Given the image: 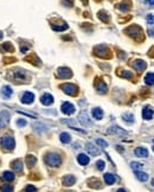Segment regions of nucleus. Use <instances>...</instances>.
Here are the masks:
<instances>
[{
    "label": "nucleus",
    "mask_w": 154,
    "mask_h": 192,
    "mask_svg": "<svg viewBox=\"0 0 154 192\" xmlns=\"http://www.w3.org/2000/svg\"><path fill=\"white\" fill-rule=\"evenodd\" d=\"M62 4H63L64 6H66V7H71V6L74 5V0H63Z\"/></svg>",
    "instance_id": "58836bf2"
},
{
    "label": "nucleus",
    "mask_w": 154,
    "mask_h": 192,
    "mask_svg": "<svg viewBox=\"0 0 154 192\" xmlns=\"http://www.w3.org/2000/svg\"><path fill=\"white\" fill-rule=\"evenodd\" d=\"M82 2H83L84 5H87V4H88V1H87V0H82Z\"/></svg>",
    "instance_id": "8fccbe9b"
},
{
    "label": "nucleus",
    "mask_w": 154,
    "mask_h": 192,
    "mask_svg": "<svg viewBox=\"0 0 154 192\" xmlns=\"http://www.w3.org/2000/svg\"><path fill=\"white\" fill-rule=\"evenodd\" d=\"M36 156H33V155H29L27 158H26V163H27V166L29 167H32L35 164H36Z\"/></svg>",
    "instance_id": "7c9ffc66"
},
{
    "label": "nucleus",
    "mask_w": 154,
    "mask_h": 192,
    "mask_svg": "<svg viewBox=\"0 0 154 192\" xmlns=\"http://www.w3.org/2000/svg\"><path fill=\"white\" fill-rule=\"evenodd\" d=\"M11 95H12V89L8 85H5V87L1 88V96L4 98H10Z\"/></svg>",
    "instance_id": "a211bd4d"
},
{
    "label": "nucleus",
    "mask_w": 154,
    "mask_h": 192,
    "mask_svg": "<svg viewBox=\"0 0 154 192\" xmlns=\"http://www.w3.org/2000/svg\"><path fill=\"white\" fill-rule=\"evenodd\" d=\"M0 190H1V191L11 192V191H13V187H12V186H10V185H2V186L0 187Z\"/></svg>",
    "instance_id": "4c0bfd02"
},
{
    "label": "nucleus",
    "mask_w": 154,
    "mask_h": 192,
    "mask_svg": "<svg viewBox=\"0 0 154 192\" xmlns=\"http://www.w3.org/2000/svg\"><path fill=\"white\" fill-rule=\"evenodd\" d=\"M104 166H106V165H104V161H102V160H98L96 163V167L98 170H103Z\"/></svg>",
    "instance_id": "a19ab883"
},
{
    "label": "nucleus",
    "mask_w": 154,
    "mask_h": 192,
    "mask_svg": "<svg viewBox=\"0 0 154 192\" xmlns=\"http://www.w3.org/2000/svg\"><path fill=\"white\" fill-rule=\"evenodd\" d=\"M40 102L44 104V106H51L54 103V97L50 94H44V95L40 97Z\"/></svg>",
    "instance_id": "ddd939ff"
},
{
    "label": "nucleus",
    "mask_w": 154,
    "mask_h": 192,
    "mask_svg": "<svg viewBox=\"0 0 154 192\" xmlns=\"http://www.w3.org/2000/svg\"><path fill=\"white\" fill-rule=\"evenodd\" d=\"M135 155L136 156H139V158H146V156H148V151L146 150V148H143V147H137V148H135Z\"/></svg>",
    "instance_id": "dca6fc26"
},
{
    "label": "nucleus",
    "mask_w": 154,
    "mask_h": 192,
    "mask_svg": "<svg viewBox=\"0 0 154 192\" xmlns=\"http://www.w3.org/2000/svg\"><path fill=\"white\" fill-rule=\"evenodd\" d=\"M87 151H88V153L91 154V155H98L100 154V151L97 150L96 147L93 145V144H87Z\"/></svg>",
    "instance_id": "6ab92c4d"
},
{
    "label": "nucleus",
    "mask_w": 154,
    "mask_h": 192,
    "mask_svg": "<svg viewBox=\"0 0 154 192\" xmlns=\"http://www.w3.org/2000/svg\"><path fill=\"white\" fill-rule=\"evenodd\" d=\"M133 68H134L136 71H143L145 69H146V63L143 62V60H141V59H136L133 62Z\"/></svg>",
    "instance_id": "9b49d317"
},
{
    "label": "nucleus",
    "mask_w": 154,
    "mask_h": 192,
    "mask_svg": "<svg viewBox=\"0 0 154 192\" xmlns=\"http://www.w3.org/2000/svg\"><path fill=\"white\" fill-rule=\"evenodd\" d=\"M98 18L102 20V21H104V23H108V20H109L108 19V18H109L108 14H107L104 11H100V12H98Z\"/></svg>",
    "instance_id": "2f4dec72"
},
{
    "label": "nucleus",
    "mask_w": 154,
    "mask_h": 192,
    "mask_svg": "<svg viewBox=\"0 0 154 192\" xmlns=\"http://www.w3.org/2000/svg\"><path fill=\"white\" fill-rule=\"evenodd\" d=\"M17 126H18V127H24V126H26V121H25L24 119L17 120Z\"/></svg>",
    "instance_id": "37998d69"
},
{
    "label": "nucleus",
    "mask_w": 154,
    "mask_h": 192,
    "mask_svg": "<svg viewBox=\"0 0 154 192\" xmlns=\"http://www.w3.org/2000/svg\"><path fill=\"white\" fill-rule=\"evenodd\" d=\"M60 88H62V90H63L66 95H70V96H76L77 95V87L75 85V84L65 83V84H63Z\"/></svg>",
    "instance_id": "20e7f679"
},
{
    "label": "nucleus",
    "mask_w": 154,
    "mask_h": 192,
    "mask_svg": "<svg viewBox=\"0 0 154 192\" xmlns=\"http://www.w3.org/2000/svg\"><path fill=\"white\" fill-rule=\"evenodd\" d=\"M51 27H52L54 31H65V30H68V24H65V23H62L60 25L52 24Z\"/></svg>",
    "instance_id": "5701e85b"
},
{
    "label": "nucleus",
    "mask_w": 154,
    "mask_h": 192,
    "mask_svg": "<svg viewBox=\"0 0 154 192\" xmlns=\"http://www.w3.org/2000/svg\"><path fill=\"white\" fill-rule=\"evenodd\" d=\"M96 144L98 145V146H101V147H103V148H106L107 146H108V144L103 140V139H97L96 140Z\"/></svg>",
    "instance_id": "e433bc0d"
},
{
    "label": "nucleus",
    "mask_w": 154,
    "mask_h": 192,
    "mask_svg": "<svg viewBox=\"0 0 154 192\" xmlns=\"http://www.w3.org/2000/svg\"><path fill=\"white\" fill-rule=\"evenodd\" d=\"M33 100H35V94H32V93H30V91L24 93L23 96H21V102H23L24 104H30V103L33 102Z\"/></svg>",
    "instance_id": "1a4fd4ad"
},
{
    "label": "nucleus",
    "mask_w": 154,
    "mask_h": 192,
    "mask_svg": "<svg viewBox=\"0 0 154 192\" xmlns=\"http://www.w3.org/2000/svg\"><path fill=\"white\" fill-rule=\"evenodd\" d=\"M10 121V113L6 110H2L0 113V128L5 127Z\"/></svg>",
    "instance_id": "6e6552de"
},
{
    "label": "nucleus",
    "mask_w": 154,
    "mask_h": 192,
    "mask_svg": "<svg viewBox=\"0 0 154 192\" xmlns=\"http://www.w3.org/2000/svg\"><path fill=\"white\" fill-rule=\"evenodd\" d=\"M145 2L149 6H154V0H145Z\"/></svg>",
    "instance_id": "09e8293b"
},
{
    "label": "nucleus",
    "mask_w": 154,
    "mask_h": 192,
    "mask_svg": "<svg viewBox=\"0 0 154 192\" xmlns=\"http://www.w3.org/2000/svg\"><path fill=\"white\" fill-rule=\"evenodd\" d=\"M152 184H153V185H154V180H152Z\"/></svg>",
    "instance_id": "603ef678"
},
{
    "label": "nucleus",
    "mask_w": 154,
    "mask_h": 192,
    "mask_svg": "<svg viewBox=\"0 0 154 192\" xmlns=\"http://www.w3.org/2000/svg\"><path fill=\"white\" fill-rule=\"evenodd\" d=\"M108 133H110V134H117V135L126 134V132H125L123 129L119 128V127H112V128H109V129H108Z\"/></svg>",
    "instance_id": "b1692460"
},
{
    "label": "nucleus",
    "mask_w": 154,
    "mask_h": 192,
    "mask_svg": "<svg viewBox=\"0 0 154 192\" xmlns=\"http://www.w3.org/2000/svg\"><path fill=\"white\" fill-rule=\"evenodd\" d=\"M135 175H136V178H137L139 180H141V181H146V180L148 179V175H147L146 173H143V172L135 171Z\"/></svg>",
    "instance_id": "c85d7f7f"
},
{
    "label": "nucleus",
    "mask_w": 154,
    "mask_h": 192,
    "mask_svg": "<svg viewBox=\"0 0 154 192\" xmlns=\"http://www.w3.org/2000/svg\"><path fill=\"white\" fill-rule=\"evenodd\" d=\"M75 177L74 175H65L64 178H63V184L65 185V186H71V185H74L75 184Z\"/></svg>",
    "instance_id": "f3484780"
},
{
    "label": "nucleus",
    "mask_w": 154,
    "mask_h": 192,
    "mask_svg": "<svg viewBox=\"0 0 154 192\" xmlns=\"http://www.w3.org/2000/svg\"><path fill=\"white\" fill-rule=\"evenodd\" d=\"M122 119H123L126 122H133V121H134V116L132 115V114H129V113L123 114V115H122Z\"/></svg>",
    "instance_id": "72a5a7b5"
},
{
    "label": "nucleus",
    "mask_w": 154,
    "mask_h": 192,
    "mask_svg": "<svg viewBox=\"0 0 154 192\" xmlns=\"http://www.w3.org/2000/svg\"><path fill=\"white\" fill-rule=\"evenodd\" d=\"M96 89L97 91L100 93V94H106L107 93V84L104 83V82H102V81H98V82H96Z\"/></svg>",
    "instance_id": "2eb2a0df"
},
{
    "label": "nucleus",
    "mask_w": 154,
    "mask_h": 192,
    "mask_svg": "<svg viewBox=\"0 0 154 192\" xmlns=\"http://www.w3.org/2000/svg\"><path fill=\"white\" fill-rule=\"evenodd\" d=\"M154 115V112L152 108H149V107H145L143 108V110H142V116H143V119L145 120H151Z\"/></svg>",
    "instance_id": "4468645a"
},
{
    "label": "nucleus",
    "mask_w": 154,
    "mask_h": 192,
    "mask_svg": "<svg viewBox=\"0 0 154 192\" xmlns=\"http://www.w3.org/2000/svg\"><path fill=\"white\" fill-rule=\"evenodd\" d=\"M37 189L35 187V186H31V185H29V186H26V189H25V191L26 192H31V191H36Z\"/></svg>",
    "instance_id": "a18cd8bd"
},
{
    "label": "nucleus",
    "mask_w": 154,
    "mask_h": 192,
    "mask_svg": "<svg viewBox=\"0 0 154 192\" xmlns=\"http://www.w3.org/2000/svg\"><path fill=\"white\" fill-rule=\"evenodd\" d=\"M59 138H60V141L63 144H69L71 141V138H70V135L68 134V133H62Z\"/></svg>",
    "instance_id": "c756f323"
},
{
    "label": "nucleus",
    "mask_w": 154,
    "mask_h": 192,
    "mask_svg": "<svg viewBox=\"0 0 154 192\" xmlns=\"http://www.w3.org/2000/svg\"><path fill=\"white\" fill-rule=\"evenodd\" d=\"M78 120H79V122L83 126H87V127L91 126V121H90V119H89V116H88L87 113H81L79 116H78Z\"/></svg>",
    "instance_id": "9d476101"
},
{
    "label": "nucleus",
    "mask_w": 154,
    "mask_h": 192,
    "mask_svg": "<svg viewBox=\"0 0 154 192\" xmlns=\"http://www.w3.org/2000/svg\"><path fill=\"white\" fill-rule=\"evenodd\" d=\"M11 166H12V169H13V170H16L17 172H20V171L23 170V163H21L20 160H16V161H13V163L11 164Z\"/></svg>",
    "instance_id": "a878e982"
},
{
    "label": "nucleus",
    "mask_w": 154,
    "mask_h": 192,
    "mask_svg": "<svg viewBox=\"0 0 154 192\" xmlns=\"http://www.w3.org/2000/svg\"><path fill=\"white\" fill-rule=\"evenodd\" d=\"M44 160H45V163H46L49 166H51V167H57V166L60 165V163H62L60 156L56 153H48L44 156Z\"/></svg>",
    "instance_id": "f257e3e1"
},
{
    "label": "nucleus",
    "mask_w": 154,
    "mask_h": 192,
    "mask_svg": "<svg viewBox=\"0 0 154 192\" xmlns=\"http://www.w3.org/2000/svg\"><path fill=\"white\" fill-rule=\"evenodd\" d=\"M60 109H62V112H63L65 115H72V114L75 113V106H74L72 103H70V102H64V103L62 104Z\"/></svg>",
    "instance_id": "423d86ee"
},
{
    "label": "nucleus",
    "mask_w": 154,
    "mask_h": 192,
    "mask_svg": "<svg viewBox=\"0 0 154 192\" xmlns=\"http://www.w3.org/2000/svg\"><path fill=\"white\" fill-rule=\"evenodd\" d=\"M14 145H16V142H14V139L12 138V136H4L2 139H1V146L5 148V150H13L14 148Z\"/></svg>",
    "instance_id": "7ed1b4c3"
},
{
    "label": "nucleus",
    "mask_w": 154,
    "mask_h": 192,
    "mask_svg": "<svg viewBox=\"0 0 154 192\" xmlns=\"http://www.w3.org/2000/svg\"><path fill=\"white\" fill-rule=\"evenodd\" d=\"M13 79L16 81V82H26L27 81V78H26V75H25V73L24 71H21V70H16V74H14V76H13Z\"/></svg>",
    "instance_id": "f8f14e48"
},
{
    "label": "nucleus",
    "mask_w": 154,
    "mask_h": 192,
    "mask_svg": "<svg viewBox=\"0 0 154 192\" xmlns=\"http://www.w3.org/2000/svg\"><path fill=\"white\" fill-rule=\"evenodd\" d=\"M1 51H4V52H6V51H10V52H12L14 49H13V46H12V44L11 43H4L2 45H1Z\"/></svg>",
    "instance_id": "cd10ccee"
},
{
    "label": "nucleus",
    "mask_w": 154,
    "mask_h": 192,
    "mask_svg": "<svg viewBox=\"0 0 154 192\" xmlns=\"http://www.w3.org/2000/svg\"><path fill=\"white\" fill-rule=\"evenodd\" d=\"M148 35H149L151 37H154V27H152V29H148Z\"/></svg>",
    "instance_id": "de8ad7c7"
},
{
    "label": "nucleus",
    "mask_w": 154,
    "mask_h": 192,
    "mask_svg": "<svg viewBox=\"0 0 154 192\" xmlns=\"http://www.w3.org/2000/svg\"><path fill=\"white\" fill-rule=\"evenodd\" d=\"M29 50V46H26V45H21V48H20V51L21 52H26Z\"/></svg>",
    "instance_id": "49530a36"
},
{
    "label": "nucleus",
    "mask_w": 154,
    "mask_h": 192,
    "mask_svg": "<svg viewBox=\"0 0 154 192\" xmlns=\"http://www.w3.org/2000/svg\"><path fill=\"white\" fill-rule=\"evenodd\" d=\"M77 160H78V164H79V165H83V166H85V165L89 164V158H88L85 154H79L78 158H77Z\"/></svg>",
    "instance_id": "aec40b11"
},
{
    "label": "nucleus",
    "mask_w": 154,
    "mask_h": 192,
    "mask_svg": "<svg viewBox=\"0 0 154 192\" xmlns=\"http://www.w3.org/2000/svg\"><path fill=\"white\" fill-rule=\"evenodd\" d=\"M147 23H149V24H154V16L153 14H148V16H147Z\"/></svg>",
    "instance_id": "c03bdc74"
},
{
    "label": "nucleus",
    "mask_w": 154,
    "mask_h": 192,
    "mask_svg": "<svg viewBox=\"0 0 154 192\" xmlns=\"http://www.w3.org/2000/svg\"><path fill=\"white\" fill-rule=\"evenodd\" d=\"M94 52H95V55L98 56V57H103V58L109 57V50H108V48L104 46V45H98V46H96V48L94 49Z\"/></svg>",
    "instance_id": "39448f33"
},
{
    "label": "nucleus",
    "mask_w": 154,
    "mask_h": 192,
    "mask_svg": "<svg viewBox=\"0 0 154 192\" xmlns=\"http://www.w3.org/2000/svg\"><path fill=\"white\" fill-rule=\"evenodd\" d=\"M1 178L2 180H6V181H12L14 179V174L13 172H10V171H6L1 174Z\"/></svg>",
    "instance_id": "4be33fe9"
},
{
    "label": "nucleus",
    "mask_w": 154,
    "mask_h": 192,
    "mask_svg": "<svg viewBox=\"0 0 154 192\" xmlns=\"http://www.w3.org/2000/svg\"><path fill=\"white\" fill-rule=\"evenodd\" d=\"M26 60H27V62H31V63H35V64L37 63L38 65L40 64V60H39L38 57H37L36 55H32V56H31L30 58H26Z\"/></svg>",
    "instance_id": "f704fd0d"
},
{
    "label": "nucleus",
    "mask_w": 154,
    "mask_h": 192,
    "mask_svg": "<svg viewBox=\"0 0 154 192\" xmlns=\"http://www.w3.org/2000/svg\"><path fill=\"white\" fill-rule=\"evenodd\" d=\"M117 8L120 10V11H122V12H127L128 10H129V5H127V4H120L119 6H117Z\"/></svg>",
    "instance_id": "c9c22d12"
},
{
    "label": "nucleus",
    "mask_w": 154,
    "mask_h": 192,
    "mask_svg": "<svg viewBox=\"0 0 154 192\" xmlns=\"http://www.w3.org/2000/svg\"><path fill=\"white\" fill-rule=\"evenodd\" d=\"M132 73L131 71H122L121 73V76L122 77H125V78H132Z\"/></svg>",
    "instance_id": "79ce46f5"
},
{
    "label": "nucleus",
    "mask_w": 154,
    "mask_h": 192,
    "mask_svg": "<svg viewBox=\"0 0 154 192\" xmlns=\"http://www.w3.org/2000/svg\"><path fill=\"white\" fill-rule=\"evenodd\" d=\"M153 142H154V140H153Z\"/></svg>",
    "instance_id": "5fc2aeb1"
},
{
    "label": "nucleus",
    "mask_w": 154,
    "mask_h": 192,
    "mask_svg": "<svg viewBox=\"0 0 154 192\" xmlns=\"http://www.w3.org/2000/svg\"><path fill=\"white\" fill-rule=\"evenodd\" d=\"M89 186H90V187H93V189L98 190V189H101V183H100L98 180H96V179H94L93 181H90V183H89Z\"/></svg>",
    "instance_id": "473e14b6"
},
{
    "label": "nucleus",
    "mask_w": 154,
    "mask_h": 192,
    "mask_svg": "<svg viewBox=\"0 0 154 192\" xmlns=\"http://www.w3.org/2000/svg\"><path fill=\"white\" fill-rule=\"evenodd\" d=\"M2 38V32H1V31H0V39Z\"/></svg>",
    "instance_id": "3c124183"
},
{
    "label": "nucleus",
    "mask_w": 154,
    "mask_h": 192,
    "mask_svg": "<svg viewBox=\"0 0 154 192\" xmlns=\"http://www.w3.org/2000/svg\"><path fill=\"white\" fill-rule=\"evenodd\" d=\"M57 74H58V77H60V78H70V77L72 76L71 70H70L69 68H65V67L59 68L57 70Z\"/></svg>",
    "instance_id": "0eeeda50"
},
{
    "label": "nucleus",
    "mask_w": 154,
    "mask_h": 192,
    "mask_svg": "<svg viewBox=\"0 0 154 192\" xmlns=\"http://www.w3.org/2000/svg\"><path fill=\"white\" fill-rule=\"evenodd\" d=\"M145 82L148 85H153L154 84V74L153 73H148L145 77Z\"/></svg>",
    "instance_id": "bb28decb"
},
{
    "label": "nucleus",
    "mask_w": 154,
    "mask_h": 192,
    "mask_svg": "<svg viewBox=\"0 0 154 192\" xmlns=\"http://www.w3.org/2000/svg\"><path fill=\"white\" fill-rule=\"evenodd\" d=\"M91 113H93L94 119H96V120H101V119L103 117V112H102L101 108H94Z\"/></svg>",
    "instance_id": "393cba45"
},
{
    "label": "nucleus",
    "mask_w": 154,
    "mask_h": 192,
    "mask_svg": "<svg viewBox=\"0 0 154 192\" xmlns=\"http://www.w3.org/2000/svg\"><path fill=\"white\" fill-rule=\"evenodd\" d=\"M104 181H106L108 185H113L116 181V179L112 173H106V174H104Z\"/></svg>",
    "instance_id": "412c9836"
},
{
    "label": "nucleus",
    "mask_w": 154,
    "mask_h": 192,
    "mask_svg": "<svg viewBox=\"0 0 154 192\" xmlns=\"http://www.w3.org/2000/svg\"><path fill=\"white\" fill-rule=\"evenodd\" d=\"M127 35H129L131 37H133L134 39L136 40H142V31H141V29L139 27V26H132V27H129V29H127L126 31H125Z\"/></svg>",
    "instance_id": "f03ea898"
},
{
    "label": "nucleus",
    "mask_w": 154,
    "mask_h": 192,
    "mask_svg": "<svg viewBox=\"0 0 154 192\" xmlns=\"http://www.w3.org/2000/svg\"><path fill=\"white\" fill-rule=\"evenodd\" d=\"M153 152H154V146H153Z\"/></svg>",
    "instance_id": "864d4df0"
},
{
    "label": "nucleus",
    "mask_w": 154,
    "mask_h": 192,
    "mask_svg": "<svg viewBox=\"0 0 154 192\" xmlns=\"http://www.w3.org/2000/svg\"><path fill=\"white\" fill-rule=\"evenodd\" d=\"M131 167H132L133 170H139V169L142 167V164H140V163H132V164H131Z\"/></svg>",
    "instance_id": "ea45409f"
}]
</instances>
